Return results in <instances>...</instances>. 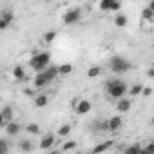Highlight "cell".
Wrapping results in <instances>:
<instances>
[{
  "label": "cell",
  "mask_w": 154,
  "mask_h": 154,
  "mask_svg": "<svg viewBox=\"0 0 154 154\" xmlns=\"http://www.w3.org/2000/svg\"><path fill=\"white\" fill-rule=\"evenodd\" d=\"M105 89H107V96L111 98V100H118V98H122V96H127V84L123 82V80H120V78H114V80H109L107 82V85H105Z\"/></svg>",
  "instance_id": "obj_1"
},
{
  "label": "cell",
  "mask_w": 154,
  "mask_h": 154,
  "mask_svg": "<svg viewBox=\"0 0 154 154\" xmlns=\"http://www.w3.org/2000/svg\"><path fill=\"white\" fill-rule=\"evenodd\" d=\"M49 63H51V54L45 53V51H42V53H35V54L31 56V60H29V65H31V69H33L35 72L44 71Z\"/></svg>",
  "instance_id": "obj_2"
},
{
  "label": "cell",
  "mask_w": 154,
  "mask_h": 154,
  "mask_svg": "<svg viewBox=\"0 0 154 154\" xmlns=\"http://www.w3.org/2000/svg\"><path fill=\"white\" fill-rule=\"evenodd\" d=\"M109 67H111L112 72H116V74H123V72H127V71L131 69V62L125 60L123 56H112V58L109 60Z\"/></svg>",
  "instance_id": "obj_3"
},
{
  "label": "cell",
  "mask_w": 154,
  "mask_h": 154,
  "mask_svg": "<svg viewBox=\"0 0 154 154\" xmlns=\"http://www.w3.org/2000/svg\"><path fill=\"white\" fill-rule=\"evenodd\" d=\"M98 9L102 13H118L122 9V2L120 0H100Z\"/></svg>",
  "instance_id": "obj_4"
},
{
  "label": "cell",
  "mask_w": 154,
  "mask_h": 154,
  "mask_svg": "<svg viewBox=\"0 0 154 154\" xmlns=\"http://www.w3.org/2000/svg\"><path fill=\"white\" fill-rule=\"evenodd\" d=\"M63 24L65 26H74V24H78L82 20V9L80 8H72V9H67V13L63 15Z\"/></svg>",
  "instance_id": "obj_5"
},
{
  "label": "cell",
  "mask_w": 154,
  "mask_h": 154,
  "mask_svg": "<svg viewBox=\"0 0 154 154\" xmlns=\"http://www.w3.org/2000/svg\"><path fill=\"white\" fill-rule=\"evenodd\" d=\"M152 24H154V9H152V6H147L141 11V27H143V31H150Z\"/></svg>",
  "instance_id": "obj_6"
},
{
  "label": "cell",
  "mask_w": 154,
  "mask_h": 154,
  "mask_svg": "<svg viewBox=\"0 0 154 154\" xmlns=\"http://www.w3.org/2000/svg\"><path fill=\"white\" fill-rule=\"evenodd\" d=\"M91 109H93V103L89 102V100H85V98H78V100H74V112L76 114H87V112H91Z\"/></svg>",
  "instance_id": "obj_7"
},
{
  "label": "cell",
  "mask_w": 154,
  "mask_h": 154,
  "mask_svg": "<svg viewBox=\"0 0 154 154\" xmlns=\"http://www.w3.org/2000/svg\"><path fill=\"white\" fill-rule=\"evenodd\" d=\"M122 127H123V118H122V114L111 116V118L107 120V131H109V132H118Z\"/></svg>",
  "instance_id": "obj_8"
},
{
  "label": "cell",
  "mask_w": 154,
  "mask_h": 154,
  "mask_svg": "<svg viewBox=\"0 0 154 154\" xmlns=\"http://www.w3.org/2000/svg\"><path fill=\"white\" fill-rule=\"evenodd\" d=\"M54 141H56V136H54L53 132H47V134L42 136L38 147H40V150H51V149L54 147Z\"/></svg>",
  "instance_id": "obj_9"
},
{
  "label": "cell",
  "mask_w": 154,
  "mask_h": 154,
  "mask_svg": "<svg viewBox=\"0 0 154 154\" xmlns=\"http://www.w3.org/2000/svg\"><path fill=\"white\" fill-rule=\"evenodd\" d=\"M4 129H6L8 136L15 138V136H18V134H20V131H22V125H20L18 122H15V120H9V122L4 125Z\"/></svg>",
  "instance_id": "obj_10"
},
{
  "label": "cell",
  "mask_w": 154,
  "mask_h": 154,
  "mask_svg": "<svg viewBox=\"0 0 154 154\" xmlns=\"http://www.w3.org/2000/svg\"><path fill=\"white\" fill-rule=\"evenodd\" d=\"M42 72H44V76L47 78V82H49V84H51V82H54L58 76H60V72H58V65H51V63H49Z\"/></svg>",
  "instance_id": "obj_11"
},
{
  "label": "cell",
  "mask_w": 154,
  "mask_h": 154,
  "mask_svg": "<svg viewBox=\"0 0 154 154\" xmlns=\"http://www.w3.org/2000/svg\"><path fill=\"white\" fill-rule=\"evenodd\" d=\"M131 107H132V102H131V98H125V96H122V98H118V100H116V111H118L120 114H123V112L131 111Z\"/></svg>",
  "instance_id": "obj_12"
},
{
  "label": "cell",
  "mask_w": 154,
  "mask_h": 154,
  "mask_svg": "<svg viewBox=\"0 0 154 154\" xmlns=\"http://www.w3.org/2000/svg\"><path fill=\"white\" fill-rule=\"evenodd\" d=\"M45 85H49V82H47L45 76H44V72H42V71L36 72L35 78H33V87H35V89H42V87H45Z\"/></svg>",
  "instance_id": "obj_13"
},
{
  "label": "cell",
  "mask_w": 154,
  "mask_h": 154,
  "mask_svg": "<svg viewBox=\"0 0 154 154\" xmlns=\"http://www.w3.org/2000/svg\"><path fill=\"white\" fill-rule=\"evenodd\" d=\"M11 74H13V78H15L17 82H26V78H27L26 69H24L22 65H15L13 71H11Z\"/></svg>",
  "instance_id": "obj_14"
},
{
  "label": "cell",
  "mask_w": 154,
  "mask_h": 154,
  "mask_svg": "<svg viewBox=\"0 0 154 154\" xmlns=\"http://www.w3.org/2000/svg\"><path fill=\"white\" fill-rule=\"evenodd\" d=\"M71 131H72V127L69 125V123H63V125H60L58 127V132H56V136L58 138H69V134H71Z\"/></svg>",
  "instance_id": "obj_15"
},
{
  "label": "cell",
  "mask_w": 154,
  "mask_h": 154,
  "mask_svg": "<svg viewBox=\"0 0 154 154\" xmlns=\"http://www.w3.org/2000/svg\"><path fill=\"white\" fill-rule=\"evenodd\" d=\"M74 71V67H72V63H60L58 65V72H60V76H69L71 72Z\"/></svg>",
  "instance_id": "obj_16"
},
{
  "label": "cell",
  "mask_w": 154,
  "mask_h": 154,
  "mask_svg": "<svg viewBox=\"0 0 154 154\" xmlns=\"http://www.w3.org/2000/svg\"><path fill=\"white\" fill-rule=\"evenodd\" d=\"M47 103H49V96L47 94H35V105L36 107H47Z\"/></svg>",
  "instance_id": "obj_17"
},
{
  "label": "cell",
  "mask_w": 154,
  "mask_h": 154,
  "mask_svg": "<svg viewBox=\"0 0 154 154\" xmlns=\"http://www.w3.org/2000/svg\"><path fill=\"white\" fill-rule=\"evenodd\" d=\"M141 89H143V84H134L131 89H127V94L131 98H136V96H141Z\"/></svg>",
  "instance_id": "obj_18"
},
{
  "label": "cell",
  "mask_w": 154,
  "mask_h": 154,
  "mask_svg": "<svg viewBox=\"0 0 154 154\" xmlns=\"http://www.w3.org/2000/svg\"><path fill=\"white\" fill-rule=\"evenodd\" d=\"M127 24H129V18H127V15H123V13L116 15V18H114V26H116V27H125Z\"/></svg>",
  "instance_id": "obj_19"
},
{
  "label": "cell",
  "mask_w": 154,
  "mask_h": 154,
  "mask_svg": "<svg viewBox=\"0 0 154 154\" xmlns=\"http://www.w3.org/2000/svg\"><path fill=\"white\" fill-rule=\"evenodd\" d=\"M26 132L31 134V136H38L40 134V125L38 123H27L26 125Z\"/></svg>",
  "instance_id": "obj_20"
},
{
  "label": "cell",
  "mask_w": 154,
  "mask_h": 154,
  "mask_svg": "<svg viewBox=\"0 0 154 154\" xmlns=\"http://www.w3.org/2000/svg\"><path fill=\"white\" fill-rule=\"evenodd\" d=\"M100 74H102V67L100 65H91L87 69V76H89V78H98Z\"/></svg>",
  "instance_id": "obj_21"
},
{
  "label": "cell",
  "mask_w": 154,
  "mask_h": 154,
  "mask_svg": "<svg viewBox=\"0 0 154 154\" xmlns=\"http://www.w3.org/2000/svg\"><path fill=\"white\" fill-rule=\"evenodd\" d=\"M112 147V141H105V143H100V145H96L94 149H93V152L94 154H100V152H105V150H109Z\"/></svg>",
  "instance_id": "obj_22"
},
{
  "label": "cell",
  "mask_w": 154,
  "mask_h": 154,
  "mask_svg": "<svg viewBox=\"0 0 154 154\" xmlns=\"http://www.w3.org/2000/svg\"><path fill=\"white\" fill-rule=\"evenodd\" d=\"M60 150H63V152H67V150H76V141H72V140L63 141L62 147H60Z\"/></svg>",
  "instance_id": "obj_23"
},
{
  "label": "cell",
  "mask_w": 154,
  "mask_h": 154,
  "mask_svg": "<svg viewBox=\"0 0 154 154\" xmlns=\"http://www.w3.org/2000/svg\"><path fill=\"white\" fill-rule=\"evenodd\" d=\"M0 17H2L8 24H13L15 22V13L11 11V9H6V11H2V15H0Z\"/></svg>",
  "instance_id": "obj_24"
},
{
  "label": "cell",
  "mask_w": 154,
  "mask_h": 154,
  "mask_svg": "<svg viewBox=\"0 0 154 154\" xmlns=\"http://www.w3.org/2000/svg\"><path fill=\"white\" fill-rule=\"evenodd\" d=\"M56 35H58L56 31H47V33H44V36H42V38H44V44H53L54 38H56Z\"/></svg>",
  "instance_id": "obj_25"
},
{
  "label": "cell",
  "mask_w": 154,
  "mask_h": 154,
  "mask_svg": "<svg viewBox=\"0 0 154 154\" xmlns=\"http://www.w3.org/2000/svg\"><path fill=\"white\" fill-rule=\"evenodd\" d=\"M2 116L6 118V122H9V120H13V107H9V105H6V107H2Z\"/></svg>",
  "instance_id": "obj_26"
},
{
  "label": "cell",
  "mask_w": 154,
  "mask_h": 154,
  "mask_svg": "<svg viewBox=\"0 0 154 154\" xmlns=\"http://www.w3.org/2000/svg\"><path fill=\"white\" fill-rule=\"evenodd\" d=\"M20 150H24V152H31L33 150V143L29 141V140H24V141H20Z\"/></svg>",
  "instance_id": "obj_27"
},
{
  "label": "cell",
  "mask_w": 154,
  "mask_h": 154,
  "mask_svg": "<svg viewBox=\"0 0 154 154\" xmlns=\"http://www.w3.org/2000/svg\"><path fill=\"white\" fill-rule=\"evenodd\" d=\"M138 152H141V147L140 145H131V147L125 149V154H138Z\"/></svg>",
  "instance_id": "obj_28"
},
{
  "label": "cell",
  "mask_w": 154,
  "mask_h": 154,
  "mask_svg": "<svg viewBox=\"0 0 154 154\" xmlns=\"http://www.w3.org/2000/svg\"><path fill=\"white\" fill-rule=\"evenodd\" d=\"M8 150H9V145H8V141L0 138V154H6Z\"/></svg>",
  "instance_id": "obj_29"
},
{
  "label": "cell",
  "mask_w": 154,
  "mask_h": 154,
  "mask_svg": "<svg viewBox=\"0 0 154 154\" xmlns=\"http://www.w3.org/2000/svg\"><path fill=\"white\" fill-rule=\"evenodd\" d=\"M9 26H11V24H8V22H6V20L2 18V17H0V31H6V29H8Z\"/></svg>",
  "instance_id": "obj_30"
},
{
  "label": "cell",
  "mask_w": 154,
  "mask_h": 154,
  "mask_svg": "<svg viewBox=\"0 0 154 154\" xmlns=\"http://www.w3.org/2000/svg\"><path fill=\"white\" fill-rule=\"evenodd\" d=\"M150 94H152V89L143 85V89H141V96H150Z\"/></svg>",
  "instance_id": "obj_31"
},
{
  "label": "cell",
  "mask_w": 154,
  "mask_h": 154,
  "mask_svg": "<svg viewBox=\"0 0 154 154\" xmlns=\"http://www.w3.org/2000/svg\"><path fill=\"white\" fill-rule=\"evenodd\" d=\"M6 123H8V122H6V118L2 116V112H0V129H2V127H4Z\"/></svg>",
  "instance_id": "obj_32"
},
{
  "label": "cell",
  "mask_w": 154,
  "mask_h": 154,
  "mask_svg": "<svg viewBox=\"0 0 154 154\" xmlns=\"http://www.w3.org/2000/svg\"><path fill=\"white\" fill-rule=\"evenodd\" d=\"M147 76H149V78H154V69H152V67L147 71Z\"/></svg>",
  "instance_id": "obj_33"
}]
</instances>
